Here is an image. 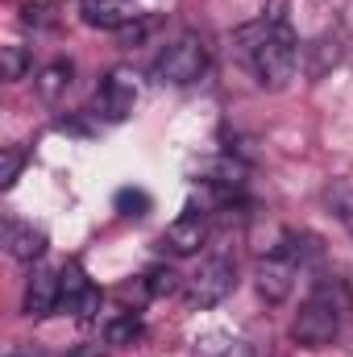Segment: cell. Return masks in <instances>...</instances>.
Instances as JSON below:
<instances>
[{"mask_svg":"<svg viewBox=\"0 0 353 357\" xmlns=\"http://www.w3.org/2000/svg\"><path fill=\"white\" fill-rule=\"evenodd\" d=\"M308 54H312V67H308V71L320 79L333 63H341V42H337V38H316V42L308 46Z\"/></svg>","mask_w":353,"mask_h":357,"instance_id":"cell-16","label":"cell"},{"mask_svg":"<svg viewBox=\"0 0 353 357\" xmlns=\"http://www.w3.org/2000/svg\"><path fill=\"white\" fill-rule=\"evenodd\" d=\"M59 307L71 312L75 320H91L100 312V291L88 282L84 266H67L59 274Z\"/></svg>","mask_w":353,"mask_h":357,"instance_id":"cell-6","label":"cell"},{"mask_svg":"<svg viewBox=\"0 0 353 357\" xmlns=\"http://www.w3.org/2000/svg\"><path fill=\"white\" fill-rule=\"evenodd\" d=\"M117 212L129 216V220H142V216L150 212V195H146L142 187H121V191H117Z\"/></svg>","mask_w":353,"mask_h":357,"instance_id":"cell-17","label":"cell"},{"mask_svg":"<svg viewBox=\"0 0 353 357\" xmlns=\"http://www.w3.org/2000/svg\"><path fill=\"white\" fill-rule=\"evenodd\" d=\"M345 25L353 29V0H350V8H345Z\"/></svg>","mask_w":353,"mask_h":357,"instance_id":"cell-22","label":"cell"},{"mask_svg":"<svg viewBox=\"0 0 353 357\" xmlns=\"http://www.w3.org/2000/svg\"><path fill=\"white\" fill-rule=\"evenodd\" d=\"M67 357H104V354H100L96 345H80V349H71Z\"/></svg>","mask_w":353,"mask_h":357,"instance_id":"cell-21","label":"cell"},{"mask_svg":"<svg viewBox=\"0 0 353 357\" xmlns=\"http://www.w3.org/2000/svg\"><path fill=\"white\" fill-rule=\"evenodd\" d=\"M233 287H237V266H233V258L216 254V258H208L204 266L191 274V282H187V307H216Z\"/></svg>","mask_w":353,"mask_h":357,"instance_id":"cell-4","label":"cell"},{"mask_svg":"<svg viewBox=\"0 0 353 357\" xmlns=\"http://www.w3.org/2000/svg\"><path fill=\"white\" fill-rule=\"evenodd\" d=\"M4 357H25V354H21V349H8V354H4Z\"/></svg>","mask_w":353,"mask_h":357,"instance_id":"cell-23","label":"cell"},{"mask_svg":"<svg viewBox=\"0 0 353 357\" xmlns=\"http://www.w3.org/2000/svg\"><path fill=\"white\" fill-rule=\"evenodd\" d=\"M204 241H208V216L195 212V208H187L175 225H167V233H163V245L171 254H195Z\"/></svg>","mask_w":353,"mask_h":357,"instance_id":"cell-8","label":"cell"},{"mask_svg":"<svg viewBox=\"0 0 353 357\" xmlns=\"http://www.w3.org/2000/svg\"><path fill=\"white\" fill-rule=\"evenodd\" d=\"M337 333H341V303H337L333 287H316L303 299V307L291 324V337L303 349H324V345L337 341Z\"/></svg>","mask_w":353,"mask_h":357,"instance_id":"cell-2","label":"cell"},{"mask_svg":"<svg viewBox=\"0 0 353 357\" xmlns=\"http://www.w3.org/2000/svg\"><path fill=\"white\" fill-rule=\"evenodd\" d=\"M25 316H33V320H42V316H50V312H59V274L54 270H33L29 274V282H25Z\"/></svg>","mask_w":353,"mask_h":357,"instance_id":"cell-9","label":"cell"},{"mask_svg":"<svg viewBox=\"0 0 353 357\" xmlns=\"http://www.w3.org/2000/svg\"><path fill=\"white\" fill-rule=\"evenodd\" d=\"M142 320L133 316V312H125V316H117V320H108V328H104V341L108 345H117V349H129V345H137L142 341Z\"/></svg>","mask_w":353,"mask_h":357,"instance_id":"cell-14","label":"cell"},{"mask_svg":"<svg viewBox=\"0 0 353 357\" xmlns=\"http://www.w3.org/2000/svg\"><path fill=\"white\" fill-rule=\"evenodd\" d=\"M133 104H137V75L125 71V67L108 71L104 84L96 88V112L104 121H125L133 112Z\"/></svg>","mask_w":353,"mask_h":357,"instance_id":"cell-5","label":"cell"},{"mask_svg":"<svg viewBox=\"0 0 353 357\" xmlns=\"http://www.w3.org/2000/svg\"><path fill=\"white\" fill-rule=\"evenodd\" d=\"M191 357H258V354H254V345H246V341H237V337L212 333V337L195 341V354Z\"/></svg>","mask_w":353,"mask_h":357,"instance_id":"cell-13","label":"cell"},{"mask_svg":"<svg viewBox=\"0 0 353 357\" xmlns=\"http://www.w3.org/2000/svg\"><path fill=\"white\" fill-rule=\"evenodd\" d=\"M71 79H75V67L67 63V59H54V63H46L42 71H38V96L46 100V104H59L67 91H71Z\"/></svg>","mask_w":353,"mask_h":357,"instance_id":"cell-12","label":"cell"},{"mask_svg":"<svg viewBox=\"0 0 353 357\" xmlns=\"http://www.w3.org/2000/svg\"><path fill=\"white\" fill-rule=\"evenodd\" d=\"M204 71H208V46H204L195 33L175 38V42L154 59V79H158V84L183 88V84H195Z\"/></svg>","mask_w":353,"mask_h":357,"instance_id":"cell-3","label":"cell"},{"mask_svg":"<svg viewBox=\"0 0 353 357\" xmlns=\"http://www.w3.org/2000/svg\"><path fill=\"white\" fill-rule=\"evenodd\" d=\"M295 274H299V266L283 250H274V254H266L262 262H258L254 287H258V295H262L266 303H283L291 295V287H295Z\"/></svg>","mask_w":353,"mask_h":357,"instance_id":"cell-7","label":"cell"},{"mask_svg":"<svg viewBox=\"0 0 353 357\" xmlns=\"http://www.w3.org/2000/svg\"><path fill=\"white\" fill-rule=\"evenodd\" d=\"M237 54L246 59V67L254 71V79L262 88L278 91L291 84L295 63H299V46H295V33L287 25V0H270L262 21L237 33Z\"/></svg>","mask_w":353,"mask_h":357,"instance_id":"cell-1","label":"cell"},{"mask_svg":"<svg viewBox=\"0 0 353 357\" xmlns=\"http://www.w3.org/2000/svg\"><path fill=\"white\" fill-rule=\"evenodd\" d=\"M4 79H25V71H29V50L25 46H4Z\"/></svg>","mask_w":353,"mask_h":357,"instance_id":"cell-18","label":"cell"},{"mask_svg":"<svg viewBox=\"0 0 353 357\" xmlns=\"http://www.w3.org/2000/svg\"><path fill=\"white\" fill-rule=\"evenodd\" d=\"M324 204H329V212L341 220V229L353 237V187L350 183H329V187H324Z\"/></svg>","mask_w":353,"mask_h":357,"instance_id":"cell-15","label":"cell"},{"mask_svg":"<svg viewBox=\"0 0 353 357\" xmlns=\"http://www.w3.org/2000/svg\"><path fill=\"white\" fill-rule=\"evenodd\" d=\"M21 167H25V154H21L17 146H8V150L0 154V187H13L17 175H21Z\"/></svg>","mask_w":353,"mask_h":357,"instance_id":"cell-19","label":"cell"},{"mask_svg":"<svg viewBox=\"0 0 353 357\" xmlns=\"http://www.w3.org/2000/svg\"><path fill=\"white\" fill-rule=\"evenodd\" d=\"M133 17L137 13L129 0H84V21L96 29H125Z\"/></svg>","mask_w":353,"mask_h":357,"instance_id":"cell-11","label":"cell"},{"mask_svg":"<svg viewBox=\"0 0 353 357\" xmlns=\"http://www.w3.org/2000/svg\"><path fill=\"white\" fill-rule=\"evenodd\" d=\"M4 245L17 262H33L46 254V233L38 225H25V220H8L4 225Z\"/></svg>","mask_w":353,"mask_h":357,"instance_id":"cell-10","label":"cell"},{"mask_svg":"<svg viewBox=\"0 0 353 357\" xmlns=\"http://www.w3.org/2000/svg\"><path fill=\"white\" fill-rule=\"evenodd\" d=\"M146 287H150V295H171L175 291V270H167V266L146 270Z\"/></svg>","mask_w":353,"mask_h":357,"instance_id":"cell-20","label":"cell"}]
</instances>
